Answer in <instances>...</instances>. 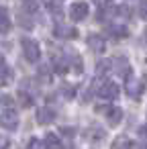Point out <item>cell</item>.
I'll use <instances>...</instances> for the list:
<instances>
[{
    "mask_svg": "<svg viewBox=\"0 0 147 149\" xmlns=\"http://www.w3.org/2000/svg\"><path fill=\"white\" fill-rule=\"evenodd\" d=\"M86 43H88V47H90L94 53H102V51H104V47H106V41H104V37H102V35H98V33H92V35H88Z\"/></svg>",
    "mask_w": 147,
    "mask_h": 149,
    "instance_id": "5",
    "label": "cell"
},
{
    "mask_svg": "<svg viewBox=\"0 0 147 149\" xmlns=\"http://www.w3.org/2000/svg\"><path fill=\"white\" fill-rule=\"evenodd\" d=\"M139 17L147 19V0H141V2H139Z\"/></svg>",
    "mask_w": 147,
    "mask_h": 149,
    "instance_id": "20",
    "label": "cell"
},
{
    "mask_svg": "<svg viewBox=\"0 0 147 149\" xmlns=\"http://www.w3.org/2000/svg\"><path fill=\"white\" fill-rule=\"evenodd\" d=\"M0 127H4L6 131H15L19 127V114L13 108H6L0 114Z\"/></svg>",
    "mask_w": 147,
    "mask_h": 149,
    "instance_id": "2",
    "label": "cell"
},
{
    "mask_svg": "<svg viewBox=\"0 0 147 149\" xmlns=\"http://www.w3.org/2000/svg\"><path fill=\"white\" fill-rule=\"evenodd\" d=\"M21 47H23V55H25L27 61H31V63H37V61H39V57H41V47H39L37 41L25 37V39L21 41Z\"/></svg>",
    "mask_w": 147,
    "mask_h": 149,
    "instance_id": "1",
    "label": "cell"
},
{
    "mask_svg": "<svg viewBox=\"0 0 147 149\" xmlns=\"http://www.w3.org/2000/svg\"><path fill=\"white\" fill-rule=\"evenodd\" d=\"M133 149H147V147H145V145H143V143H139V145H135V147H133Z\"/></svg>",
    "mask_w": 147,
    "mask_h": 149,
    "instance_id": "27",
    "label": "cell"
},
{
    "mask_svg": "<svg viewBox=\"0 0 147 149\" xmlns=\"http://www.w3.org/2000/svg\"><path fill=\"white\" fill-rule=\"evenodd\" d=\"M106 116H108V123L114 127V125H118L123 120V110L121 108H108L106 110Z\"/></svg>",
    "mask_w": 147,
    "mask_h": 149,
    "instance_id": "12",
    "label": "cell"
},
{
    "mask_svg": "<svg viewBox=\"0 0 147 149\" xmlns=\"http://www.w3.org/2000/svg\"><path fill=\"white\" fill-rule=\"evenodd\" d=\"M10 100H13V98H10L8 94H4V96H0V104H2V102H4V104H10Z\"/></svg>",
    "mask_w": 147,
    "mask_h": 149,
    "instance_id": "24",
    "label": "cell"
},
{
    "mask_svg": "<svg viewBox=\"0 0 147 149\" xmlns=\"http://www.w3.org/2000/svg\"><path fill=\"white\" fill-rule=\"evenodd\" d=\"M19 25H21L23 29H33V25H35V23L29 19V15H27V13H21V10H19Z\"/></svg>",
    "mask_w": 147,
    "mask_h": 149,
    "instance_id": "18",
    "label": "cell"
},
{
    "mask_svg": "<svg viewBox=\"0 0 147 149\" xmlns=\"http://www.w3.org/2000/svg\"><path fill=\"white\" fill-rule=\"evenodd\" d=\"M43 145H45V149H63V147H61L59 137H57V135H53V133H49V135L43 139Z\"/></svg>",
    "mask_w": 147,
    "mask_h": 149,
    "instance_id": "10",
    "label": "cell"
},
{
    "mask_svg": "<svg viewBox=\"0 0 147 149\" xmlns=\"http://www.w3.org/2000/svg\"><path fill=\"white\" fill-rule=\"evenodd\" d=\"M41 147V143L37 141V139H31V143H29V149H39Z\"/></svg>",
    "mask_w": 147,
    "mask_h": 149,
    "instance_id": "23",
    "label": "cell"
},
{
    "mask_svg": "<svg viewBox=\"0 0 147 149\" xmlns=\"http://www.w3.org/2000/svg\"><path fill=\"white\" fill-rule=\"evenodd\" d=\"M63 94H65L68 98H72V96H74V88H63Z\"/></svg>",
    "mask_w": 147,
    "mask_h": 149,
    "instance_id": "26",
    "label": "cell"
},
{
    "mask_svg": "<svg viewBox=\"0 0 147 149\" xmlns=\"http://www.w3.org/2000/svg\"><path fill=\"white\" fill-rule=\"evenodd\" d=\"M98 96L102 100H114L118 98V84L114 82H104L100 88H98Z\"/></svg>",
    "mask_w": 147,
    "mask_h": 149,
    "instance_id": "3",
    "label": "cell"
},
{
    "mask_svg": "<svg viewBox=\"0 0 147 149\" xmlns=\"http://www.w3.org/2000/svg\"><path fill=\"white\" fill-rule=\"evenodd\" d=\"M145 41H147V29H145Z\"/></svg>",
    "mask_w": 147,
    "mask_h": 149,
    "instance_id": "28",
    "label": "cell"
},
{
    "mask_svg": "<svg viewBox=\"0 0 147 149\" xmlns=\"http://www.w3.org/2000/svg\"><path fill=\"white\" fill-rule=\"evenodd\" d=\"M112 149H133V145H131L129 137L121 135L118 139H114V143H112Z\"/></svg>",
    "mask_w": 147,
    "mask_h": 149,
    "instance_id": "17",
    "label": "cell"
},
{
    "mask_svg": "<svg viewBox=\"0 0 147 149\" xmlns=\"http://www.w3.org/2000/svg\"><path fill=\"white\" fill-rule=\"evenodd\" d=\"M13 78V70L8 68V63L4 61V57L0 55V80H4V82H10Z\"/></svg>",
    "mask_w": 147,
    "mask_h": 149,
    "instance_id": "13",
    "label": "cell"
},
{
    "mask_svg": "<svg viewBox=\"0 0 147 149\" xmlns=\"http://www.w3.org/2000/svg\"><path fill=\"white\" fill-rule=\"evenodd\" d=\"M53 120H55V110H53V108L43 106V108L37 110V123H39V125H49V123H53Z\"/></svg>",
    "mask_w": 147,
    "mask_h": 149,
    "instance_id": "7",
    "label": "cell"
},
{
    "mask_svg": "<svg viewBox=\"0 0 147 149\" xmlns=\"http://www.w3.org/2000/svg\"><path fill=\"white\" fill-rule=\"evenodd\" d=\"M61 133H63L65 137H74V133H76V129H74V127H70V129H68V127H63V129H61Z\"/></svg>",
    "mask_w": 147,
    "mask_h": 149,
    "instance_id": "22",
    "label": "cell"
},
{
    "mask_svg": "<svg viewBox=\"0 0 147 149\" xmlns=\"http://www.w3.org/2000/svg\"><path fill=\"white\" fill-rule=\"evenodd\" d=\"M114 72L121 76V78H127L129 74H131V65H129V59L127 57H118V59H114Z\"/></svg>",
    "mask_w": 147,
    "mask_h": 149,
    "instance_id": "8",
    "label": "cell"
},
{
    "mask_svg": "<svg viewBox=\"0 0 147 149\" xmlns=\"http://www.w3.org/2000/svg\"><path fill=\"white\" fill-rule=\"evenodd\" d=\"M94 4H98V6H106L108 2H112V0H92Z\"/></svg>",
    "mask_w": 147,
    "mask_h": 149,
    "instance_id": "25",
    "label": "cell"
},
{
    "mask_svg": "<svg viewBox=\"0 0 147 149\" xmlns=\"http://www.w3.org/2000/svg\"><path fill=\"white\" fill-rule=\"evenodd\" d=\"M13 27L10 23V17H8V10L4 6H0V33H8Z\"/></svg>",
    "mask_w": 147,
    "mask_h": 149,
    "instance_id": "9",
    "label": "cell"
},
{
    "mask_svg": "<svg viewBox=\"0 0 147 149\" xmlns=\"http://www.w3.org/2000/svg\"><path fill=\"white\" fill-rule=\"evenodd\" d=\"M141 92H143L141 80H129V84H127V94H129V96H139Z\"/></svg>",
    "mask_w": 147,
    "mask_h": 149,
    "instance_id": "11",
    "label": "cell"
},
{
    "mask_svg": "<svg viewBox=\"0 0 147 149\" xmlns=\"http://www.w3.org/2000/svg\"><path fill=\"white\" fill-rule=\"evenodd\" d=\"M74 72H76V74L82 72V59H80L78 55H74Z\"/></svg>",
    "mask_w": 147,
    "mask_h": 149,
    "instance_id": "21",
    "label": "cell"
},
{
    "mask_svg": "<svg viewBox=\"0 0 147 149\" xmlns=\"http://www.w3.org/2000/svg\"><path fill=\"white\" fill-rule=\"evenodd\" d=\"M21 8L27 15H33V13L39 10V0H21Z\"/></svg>",
    "mask_w": 147,
    "mask_h": 149,
    "instance_id": "14",
    "label": "cell"
},
{
    "mask_svg": "<svg viewBox=\"0 0 147 149\" xmlns=\"http://www.w3.org/2000/svg\"><path fill=\"white\" fill-rule=\"evenodd\" d=\"M108 68H110V59H102V61H98V65H96V78L104 76V74L108 72Z\"/></svg>",
    "mask_w": 147,
    "mask_h": 149,
    "instance_id": "19",
    "label": "cell"
},
{
    "mask_svg": "<svg viewBox=\"0 0 147 149\" xmlns=\"http://www.w3.org/2000/svg\"><path fill=\"white\" fill-rule=\"evenodd\" d=\"M86 139L88 141H100V139H104V131L100 127H90L86 131Z\"/></svg>",
    "mask_w": 147,
    "mask_h": 149,
    "instance_id": "15",
    "label": "cell"
},
{
    "mask_svg": "<svg viewBox=\"0 0 147 149\" xmlns=\"http://www.w3.org/2000/svg\"><path fill=\"white\" fill-rule=\"evenodd\" d=\"M108 33H110L112 37H121V39H123V37L129 35V29H127L125 25H110V27H108Z\"/></svg>",
    "mask_w": 147,
    "mask_h": 149,
    "instance_id": "16",
    "label": "cell"
},
{
    "mask_svg": "<svg viewBox=\"0 0 147 149\" xmlns=\"http://www.w3.org/2000/svg\"><path fill=\"white\" fill-rule=\"evenodd\" d=\"M53 35H55L57 39H76V37H78V31L72 29V27H68V25L57 23L55 29H53Z\"/></svg>",
    "mask_w": 147,
    "mask_h": 149,
    "instance_id": "6",
    "label": "cell"
},
{
    "mask_svg": "<svg viewBox=\"0 0 147 149\" xmlns=\"http://www.w3.org/2000/svg\"><path fill=\"white\" fill-rule=\"evenodd\" d=\"M88 17V4L86 2H74L72 6H70V19L72 21H84Z\"/></svg>",
    "mask_w": 147,
    "mask_h": 149,
    "instance_id": "4",
    "label": "cell"
}]
</instances>
